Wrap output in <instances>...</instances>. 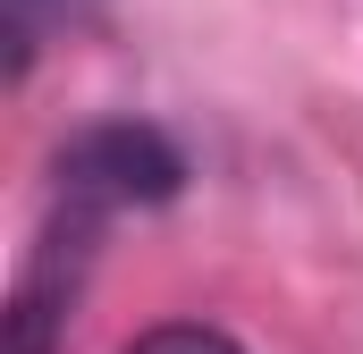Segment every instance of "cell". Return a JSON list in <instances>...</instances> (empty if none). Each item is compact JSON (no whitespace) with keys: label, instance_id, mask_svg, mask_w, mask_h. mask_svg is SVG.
<instances>
[{"label":"cell","instance_id":"cell-1","mask_svg":"<svg viewBox=\"0 0 363 354\" xmlns=\"http://www.w3.org/2000/svg\"><path fill=\"white\" fill-rule=\"evenodd\" d=\"M186 185V152L144 127V118H101L85 135L60 144V169H51V194L60 202H85V211H135V202H169Z\"/></svg>","mask_w":363,"mask_h":354},{"label":"cell","instance_id":"cell-2","mask_svg":"<svg viewBox=\"0 0 363 354\" xmlns=\"http://www.w3.org/2000/svg\"><path fill=\"white\" fill-rule=\"evenodd\" d=\"M60 17H77V0H9V76H26L34 42H43Z\"/></svg>","mask_w":363,"mask_h":354},{"label":"cell","instance_id":"cell-3","mask_svg":"<svg viewBox=\"0 0 363 354\" xmlns=\"http://www.w3.org/2000/svg\"><path fill=\"white\" fill-rule=\"evenodd\" d=\"M127 354H245L228 329H211V321H169V329H144Z\"/></svg>","mask_w":363,"mask_h":354}]
</instances>
